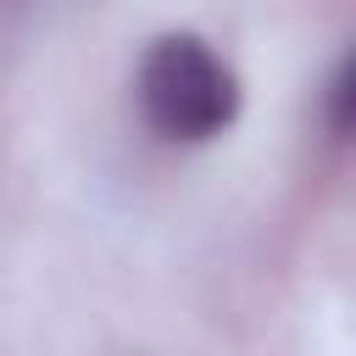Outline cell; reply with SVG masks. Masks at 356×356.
<instances>
[{
    "mask_svg": "<svg viewBox=\"0 0 356 356\" xmlns=\"http://www.w3.org/2000/svg\"><path fill=\"white\" fill-rule=\"evenodd\" d=\"M139 106L156 134L200 145L239 117V78L206 39L167 33L139 61Z\"/></svg>",
    "mask_w": 356,
    "mask_h": 356,
    "instance_id": "1",
    "label": "cell"
},
{
    "mask_svg": "<svg viewBox=\"0 0 356 356\" xmlns=\"http://www.w3.org/2000/svg\"><path fill=\"white\" fill-rule=\"evenodd\" d=\"M328 122H334V134H356V50L345 56V67L328 83Z\"/></svg>",
    "mask_w": 356,
    "mask_h": 356,
    "instance_id": "2",
    "label": "cell"
}]
</instances>
